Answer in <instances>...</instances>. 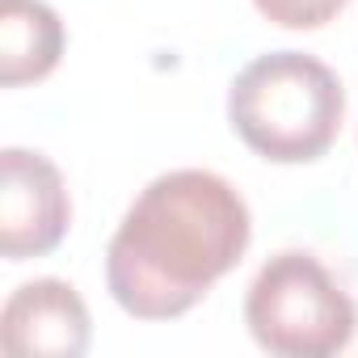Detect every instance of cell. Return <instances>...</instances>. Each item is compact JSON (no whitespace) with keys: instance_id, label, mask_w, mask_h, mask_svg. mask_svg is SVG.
I'll use <instances>...</instances> for the list:
<instances>
[{"instance_id":"4","label":"cell","mask_w":358,"mask_h":358,"mask_svg":"<svg viewBox=\"0 0 358 358\" xmlns=\"http://www.w3.org/2000/svg\"><path fill=\"white\" fill-rule=\"evenodd\" d=\"M72 224L64 173L30 148L0 152V253L9 262L51 253Z\"/></svg>"},{"instance_id":"2","label":"cell","mask_w":358,"mask_h":358,"mask_svg":"<svg viewBox=\"0 0 358 358\" xmlns=\"http://www.w3.org/2000/svg\"><path fill=\"white\" fill-rule=\"evenodd\" d=\"M232 131L274 164H303L333 148L345 89L329 64L303 51H270L245 64L228 89Z\"/></svg>"},{"instance_id":"5","label":"cell","mask_w":358,"mask_h":358,"mask_svg":"<svg viewBox=\"0 0 358 358\" xmlns=\"http://www.w3.org/2000/svg\"><path fill=\"white\" fill-rule=\"evenodd\" d=\"M89 337V308L64 278L22 282L0 312V341L17 358H80Z\"/></svg>"},{"instance_id":"1","label":"cell","mask_w":358,"mask_h":358,"mask_svg":"<svg viewBox=\"0 0 358 358\" xmlns=\"http://www.w3.org/2000/svg\"><path fill=\"white\" fill-rule=\"evenodd\" d=\"M241 190L211 169H173L139 190L106 249V287L139 320L186 316L249 249Z\"/></svg>"},{"instance_id":"3","label":"cell","mask_w":358,"mask_h":358,"mask_svg":"<svg viewBox=\"0 0 358 358\" xmlns=\"http://www.w3.org/2000/svg\"><path fill=\"white\" fill-rule=\"evenodd\" d=\"M245 324L266 354L333 358L358 333V308L337 278L299 249L274 253L245 295Z\"/></svg>"},{"instance_id":"7","label":"cell","mask_w":358,"mask_h":358,"mask_svg":"<svg viewBox=\"0 0 358 358\" xmlns=\"http://www.w3.org/2000/svg\"><path fill=\"white\" fill-rule=\"evenodd\" d=\"M257 13L282 30H320L329 26L350 0H253Z\"/></svg>"},{"instance_id":"6","label":"cell","mask_w":358,"mask_h":358,"mask_svg":"<svg viewBox=\"0 0 358 358\" xmlns=\"http://www.w3.org/2000/svg\"><path fill=\"white\" fill-rule=\"evenodd\" d=\"M64 43V22L47 0H0V85L5 89L51 76Z\"/></svg>"}]
</instances>
